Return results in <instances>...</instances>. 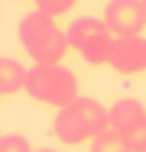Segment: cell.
<instances>
[{
    "label": "cell",
    "instance_id": "cell-8",
    "mask_svg": "<svg viewBox=\"0 0 146 152\" xmlns=\"http://www.w3.org/2000/svg\"><path fill=\"white\" fill-rule=\"evenodd\" d=\"M29 68H23L16 58H0V97H13V94L26 91Z\"/></svg>",
    "mask_w": 146,
    "mask_h": 152
},
{
    "label": "cell",
    "instance_id": "cell-14",
    "mask_svg": "<svg viewBox=\"0 0 146 152\" xmlns=\"http://www.w3.org/2000/svg\"><path fill=\"white\" fill-rule=\"evenodd\" d=\"M143 7H146V0H143Z\"/></svg>",
    "mask_w": 146,
    "mask_h": 152
},
{
    "label": "cell",
    "instance_id": "cell-11",
    "mask_svg": "<svg viewBox=\"0 0 146 152\" xmlns=\"http://www.w3.org/2000/svg\"><path fill=\"white\" fill-rule=\"evenodd\" d=\"M123 139H127V146H130V152H146V120L140 123L136 129L123 133Z\"/></svg>",
    "mask_w": 146,
    "mask_h": 152
},
{
    "label": "cell",
    "instance_id": "cell-15",
    "mask_svg": "<svg viewBox=\"0 0 146 152\" xmlns=\"http://www.w3.org/2000/svg\"><path fill=\"white\" fill-rule=\"evenodd\" d=\"M0 139H3V136H0Z\"/></svg>",
    "mask_w": 146,
    "mask_h": 152
},
{
    "label": "cell",
    "instance_id": "cell-5",
    "mask_svg": "<svg viewBox=\"0 0 146 152\" xmlns=\"http://www.w3.org/2000/svg\"><path fill=\"white\" fill-rule=\"evenodd\" d=\"M101 20L107 23V29L114 32L117 39H123V36H143L146 7H143V0H111L104 7Z\"/></svg>",
    "mask_w": 146,
    "mask_h": 152
},
{
    "label": "cell",
    "instance_id": "cell-9",
    "mask_svg": "<svg viewBox=\"0 0 146 152\" xmlns=\"http://www.w3.org/2000/svg\"><path fill=\"white\" fill-rule=\"evenodd\" d=\"M91 152H130L127 139L117 133V129H104L94 142H91Z\"/></svg>",
    "mask_w": 146,
    "mask_h": 152
},
{
    "label": "cell",
    "instance_id": "cell-2",
    "mask_svg": "<svg viewBox=\"0 0 146 152\" xmlns=\"http://www.w3.org/2000/svg\"><path fill=\"white\" fill-rule=\"evenodd\" d=\"M16 36H20L23 52L32 58V65H62L65 52L72 49L68 45V32H62L55 16H46L39 10L23 16Z\"/></svg>",
    "mask_w": 146,
    "mask_h": 152
},
{
    "label": "cell",
    "instance_id": "cell-10",
    "mask_svg": "<svg viewBox=\"0 0 146 152\" xmlns=\"http://www.w3.org/2000/svg\"><path fill=\"white\" fill-rule=\"evenodd\" d=\"M75 7V0H36V10L46 13V16H62Z\"/></svg>",
    "mask_w": 146,
    "mask_h": 152
},
{
    "label": "cell",
    "instance_id": "cell-12",
    "mask_svg": "<svg viewBox=\"0 0 146 152\" xmlns=\"http://www.w3.org/2000/svg\"><path fill=\"white\" fill-rule=\"evenodd\" d=\"M0 152H32V146L23 136H3L0 139Z\"/></svg>",
    "mask_w": 146,
    "mask_h": 152
},
{
    "label": "cell",
    "instance_id": "cell-3",
    "mask_svg": "<svg viewBox=\"0 0 146 152\" xmlns=\"http://www.w3.org/2000/svg\"><path fill=\"white\" fill-rule=\"evenodd\" d=\"M26 94L36 104H46V107H65L72 104L78 94V78L75 71H68L65 65H32L26 78Z\"/></svg>",
    "mask_w": 146,
    "mask_h": 152
},
{
    "label": "cell",
    "instance_id": "cell-7",
    "mask_svg": "<svg viewBox=\"0 0 146 152\" xmlns=\"http://www.w3.org/2000/svg\"><path fill=\"white\" fill-rule=\"evenodd\" d=\"M143 120H146V107L140 100H133V97H123V100H117L111 107V129H117L120 136L136 129Z\"/></svg>",
    "mask_w": 146,
    "mask_h": 152
},
{
    "label": "cell",
    "instance_id": "cell-6",
    "mask_svg": "<svg viewBox=\"0 0 146 152\" xmlns=\"http://www.w3.org/2000/svg\"><path fill=\"white\" fill-rule=\"evenodd\" d=\"M107 65L114 71H120V75H140V71H146V39L143 36L114 39V52H111Z\"/></svg>",
    "mask_w": 146,
    "mask_h": 152
},
{
    "label": "cell",
    "instance_id": "cell-13",
    "mask_svg": "<svg viewBox=\"0 0 146 152\" xmlns=\"http://www.w3.org/2000/svg\"><path fill=\"white\" fill-rule=\"evenodd\" d=\"M39 152H58V149H39Z\"/></svg>",
    "mask_w": 146,
    "mask_h": 152
},
{
    "label": "cell",
    "instance_id": "cell-1",
    "mask_svg": "<svg viewBox=\"0 0 146 152\" xmlns=\"http://www.w3.org/2000/svg\"><path fill=\"white\" fill-rule=\"evenodd\" d=\"M104 129H111V110L94 97H75L55 113V123H52V133L65 146L94 142Z\"/></svg>",
    "mask_w": 146,
    "mask_h": 152
},
{
    "label": "cell",
    "instance_id": "cell-4",
    "mask_svg": "<svg viewBox=\"0 0 146 152\" xmlns=\"http://www.w3.org/2000/svg\"><path fill=\"white\" fill-rule=\"evenodd\" d=\"M114 32L107 29L104 20L97 16H81L68 26V45L88 61V65H107L114 52Z\"/></svg>",
    "mask_w": 146,
    "mask_h": 152
}]
</instances>
